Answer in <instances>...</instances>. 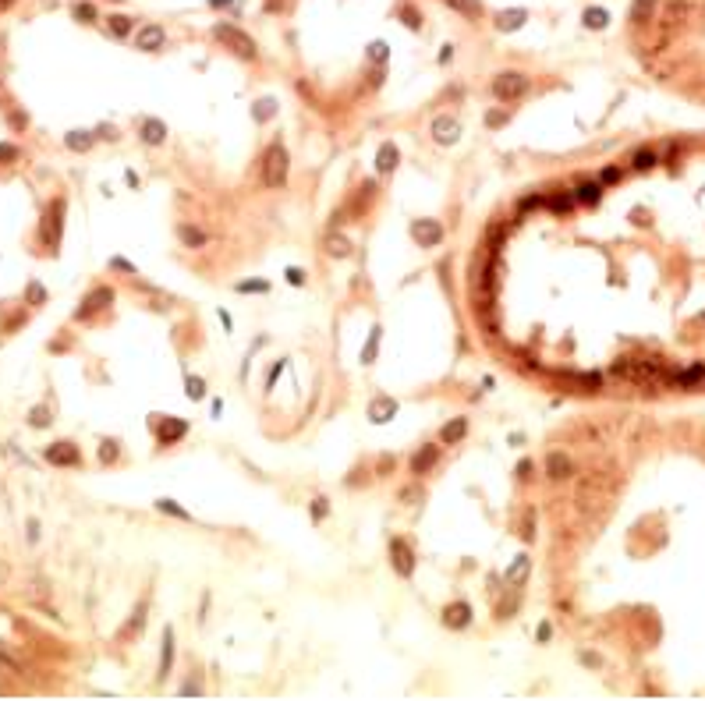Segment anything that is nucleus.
I'll return each instance as SVG.
<instances>
[{
    "label": "nucleus",
    "instance_id": "12",
    "mask_svg": "<svg viewBox=\"0 0 705 701\" xmlns=\"http://www.w3.org/2000/svg\"><path fill=\"white\" fill-rule=\"evenodd\" d=\"M67 145H71V149H89V145H92V135H85V132H71V135H67Z\"/></svg>",
    "mask_w": 705,
    "mask_h": 701
},
{
    "label": "nucleus",
    "instance_id": "13",
    "mask_svg": "<svg viewBox=\"0 0 705 701\" xmlns=\"http://www.w3.org/2000/svg\"><path fill=\"white\" fill-rule=\"evenodd\" d=\"M181 238H185L191 248H199V244L206 241V234H202V231H196V227H181Z\"/></svg>",
    "mask_w": 705,
    "mask_h": 701
},
{
    "label": "nucleus",
    "instance_id": "9",
    "mask_svg": "<svg viewBox=\"0 0 705 701\" xmlns=\"http://www.w3.org/2000/svg\"><path fill=\"white\" fill-rule=\"evenodd\" d=\"M326 252L340 259V255H348V252H351V241H348V238H340V234H326Z\"/></svg>",
    "mask_w": 705,
    "mask_h": 701
},
{
    "label": "nucleus",
    "instance_id": "18",
    "mask_svg": "<svg viewBox=\"0 0 705 701\" xmlns=\"http://www.w3.org/2000/svg\"><path fill=\"white\" fill-rule=\"evenodd\" d=\"M596 195H599L596 185H585V188H581V198H585V202H596Z\"/></svg>",
    "mask_w": 705,
    "mask_h": 701
},
{
    "label": "nucleus",
    "instance_id": "21",
    "mask_svg": "<svg viewBox=\"0 0 705 701\" xmlns=\"http://www.w3.org/2000/svg\"><path fill=\"white\" fill-rule=\"evenodd\" d=\"M390 411H394L390 400H383V404H376V408H372V415H390Z\"/></svg>",
    "mask_w": 705,
    "mask_h": 701
},
{
    "label": "nucleus",
    "instance_id": "3",
    "mask_svg": "<svg viewBox=\"0 0 705 701\" xmlns=\"http://www.w3.org/2000/svg\"><path fill=\"white\" fill-rule=\"evenodd\" d=\"M216 36H220L224 43H231V46H238V54H241V57H252V54H255V43H252L245 32H238V29H227V25H220V29H216Z\"/></svg>",
    "mask_w": 705,
    "mask_h": 701
},
{
    "label": "nucleus",
    "instance_id": "8",
    "mask_svg": "<svg viewBox=\"0 0 705 701\" xmlns=\"http://www.w3.org/2000/svg\"><path fill=\"white\" fill-rule=\"evenodd\" d=\"M163 135H167V128H163L160 121H145V124H142V138H145V142L160 145V142H163Z\"/></svg>",
    "mask_w": 705,
    "mask_h": 701
},
{
    "label": "nucleus",
    "instance_id": "22",
    "mask_svg": "<svg viewBox=\"0 0 705 701\" xmlns=\"http://www.w3.org/2000/svg\"><path fill=\"white\" fill-rule=\"evenodd\" d=\"M312 514H315V517H323V514H326V499H315V503H312Z\"/></svg>",
    "mask_w": 705,
    "mask_h": 701
},
{
    "label": "nucleus",
    "instance_id": "5",
    "mask_svg": "<svg viewBox=\"0 0 705 701\" xmlns=\"http://www.w3.org/2000/svg\"><path fill=\"white\" fill-rule=\"evenodd\" d=\"M432 135L440 142H454L461 135V128H457V121H450V117H436L432 121Z\"/></svg>",
    "mask_w": 705,
    "mask_h": 701
},
{
    "label": "nucleus",
    "instance_id": "15",
    "mask_svg": "<svg viewBox=\"0 0 705 701\" xmlns=\"http://www.w3.org/2000/svg\"><path fill=\"white\" fill-rule=\"evenodd\" d=\"M50 461H64V464H75V450H50Z\"/></svg>",
    "mask_w": 705,
    "mask_h": 701
},
{
    "label": "nucleus",
    "instance_id": "11",
    "mask_svg": "<svg viewBox=\"0 0 705 701\" xmlns=\"http://www.w3.org/2000/svg\"><path fill=\"white\" fill-rule=\"evenodd\" d=\"M447 623H450V627H454V623H457V627H465V623H468V606H450L447 609Z\"/></svg>",
    "mask_w": 705,
    "mask_h": 701
},
{
    "label": "nucleus",
    "instance_id": "1",
    "mask_svg": "<svg viewBox=\"0 0 705 701\" xmlns=\"http://www.w3.org/2000/svg\"><path fill=\"white\" fill-rule=\"evenodd\" d=\"M262 181L270 188H280L287 181V153H284V145H270L266 163H262Z\"/></svg>",
    "mask_w": 705,
    "mask_h": 701
},
{
    "label": "nucleus",
    "instance_id": "6",
    "mask_svg": "<svg viewBox=\"0 0 705 701\" xmlns=\"http://www.w3.org/2000/svg\"><path fill=\"white\" fill-rule=\"evenodd\" d=\"M138 46H142V50H160V46H163V29H160V25L142 29V32H138Z\"/></svg>",
    "mask_w": 705,
    "mask_h": 701
},
{
    "label": "nucleus",
    "instance_id": "7",
    "mask_svg": "<svg viewBox=\"0 0 705 701\" xmlns=\"http://www.w3.org/2000/svg\"><path fill=\"white\" fill-rule=\"evenodd\" d=\"M390 553H394V567H397L401 574H411V553H408V545H404V542H394Z\"/></svg>",
    "mask_w": 705,
    "mask_h": 701
},
{
    "label": "nucleus",
    "instance_id": "23",
    "mask_svg": "<svg viewBox=\"0 0 705 701\" xmlns=\"http://www.w3.org/2000/svg\"><path fill=\"white\" fill-rule=\"evenodd\" d=\"M372 355H376V337H372V340L366 344V355H361V358H366V362H372Z\"/></svg>",
    "mask_w": 705,
    "mask_h": 701
},
{
    "label": "nucleus",
    "instance_id": "16",
    "mask_svg": "<svg viewBox=\"0 0 705 701\" xmlns=\"http://www.w3.org/2000/svg\"><path fill=\"white\" fill-rule=\"evenodd\" d=\"M457 436H465V421H450L443 429V439H457Z\"/></svg>",
    "mask_w": 705,
    "mask_h": 701
},
{
    "label": "nucleus",
    "instance_id": "20",
    "mask_svg": "<svg viewBox=\"0 0 705 701\" xmlns=\"http://www.w3.org/2000/svg\"><path fill=\"white\" fill-rule=\"evenodd\" d=\"M188 397H202V383L199 379H188Z\"/></svg>",
    "mask_w": 705,
    "mask_h": 701
},
{
    "label": "nucleus",
    "instance_id": "2",
    "mask_svg": "<svg viewBox=\"0 0 705 701\" xmlns=\"http://www.w3.org/2000/svg\"><path fill=\"white\" fill-rule=\"evenodd\" d=\"M525 85H528V82L521 79V74H500V79L493 82V92H496L500 99H514V96L525 92Z\"/></svg>",
    "mask_w": 705,
    "mask_h": 701
},
{
    "label": "nucleus",
    "instance_id": "17",
    "mask_svg": "<svg viewBox=\"0 0 705 701\" xmlns=\"http://www.w3.org/2000/svg\"><path fill=\"white\" fill-rule=\"evenodd\" d=\"M436 461V450H422V454L415 457V471H425V464Z\"/></svg>",
    "mask_w": 705,
    "mask_h": 701
},
{
    "label": "nucleus",
    "instance_id": "10",
    "mask_svg": "<svg viewBox=\"0 0 705 701\" xmlns=\"http://www.w3.org/2000/svg\"><path fill=\"white\" fill-rule=\"evenodd\" d=\"M376 163H379V170H383V174H390V170H394V163H397V149H394V145H383Z\"/></svg>",
    "mask_w": 705,
    "mask_h": 701
},
{
    "label": "nucleus",
    "instance_id": "14",
    "mask_svg": "<svg viewBox=\"0 0 705 701\" xmlns=\"http://www.w3.org/2000/svg\"><path fill=\"white\" fill-rule=\"evenodd\" d=\"M549 471H553V479H564V474L571 471V464L564 457H549Z\"/></svg>",
    "mask_w": 705,
    "mask_h": 701
},
{
    "label": "nucleus",
    "instance_id": "19",
    "mask_svg": "<svg viewBox=\"0 0 705 701\" xmlns=\"http://www.w3.org/2000/svg\"><path fill=\"white\" fill-rule=\"evenodd\" d=\"M273 110H277V107H273V99H266V103H262V107L255 110V117H270Z\"/></svg>",
    "mask_w": 705,
    "mask_h": 701
},
{
    "label": "nucleus",
    "instance_id": "4",
    "mask_svg": "<svg viewBox=\"0 0 705 701\" xmlns=\"http://www.w3.org/2000/svg\"><path fill=\"white\" fill-rule=\"evenodd\" d=\"M411 238H415L419 244H436L443 238V231H440V223H432V220H415L411 223Z\"/></svg>",
    "mask_w": 705,
    "mask_h": 701
}]
</instances>
